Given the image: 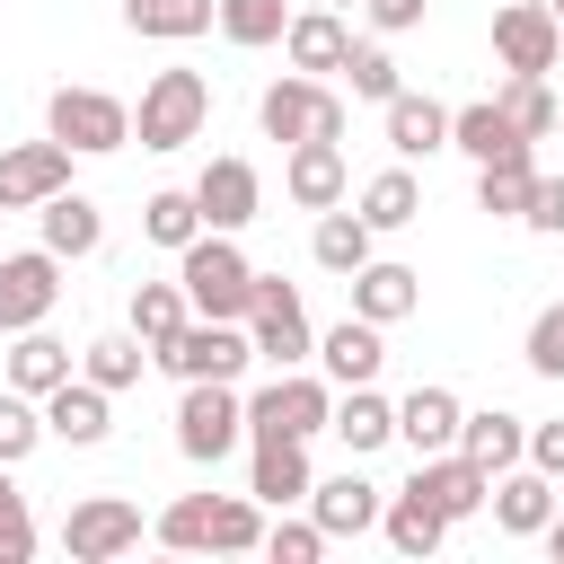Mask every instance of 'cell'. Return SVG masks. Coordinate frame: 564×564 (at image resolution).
<instances>
[{"label": "cell", "instance_id": "obj_1", "mask_svg": "<svg viewBox=\"0 0 564 564\" xmlns=\"http://www.w3.org/2000/svg\"><path fill=\"white\" fill-rule=\"evenodd\" d=\"M159 546H176V555H256L264 546V502L256 494H176L159 511Z\"/></svg>", "mask_w": 564, "mask_h": 564}, {"label": "cell", "instance_id": "obj_2", "mask_svg": "<svg viewBox=\"0 0 564 564\" xmlns=\"http://www.w3.org/2000/svg\"><path fill=\"white\" fill-rule=\"evenodd\" d=\"M176 282H185V308L194 317H238L247 326V300H256V264L238 256L229 229H203L176 247Z\"/></svg>", "mask_w": 564, "mask_h": 564}, {"label": "cell", "instance_id": "obj_3", "mask_svg": "<svg viewBox=\"0 0 564 564\" xmlns=\"http://www.w3.org/2000/svg\"><path fill=\"white\" fill-rule=\"evenodd\" d=\"M203 123H212V79L203 70H159L132 106L141 150H185V141H203Z\"/></svg>", "mask_w": 564, "mask_h": 564}, {"label": "cell", "instance_id": "obj_4", "mask_svg": "<svg viewBox=\"0 0 564 564\" xmlns=\"http://www.w3.org/2000/svg\"><path fill=\"white\" fill-rule=\"evenodd\" d=\"M238 441H247V397H238V379H185V405H176V449H185L194 467H220Z\"/></svg>", "mask_w": 564, "mask_h": 564}, {"label": "cell", "instance_id": "obj_5", "mask_svg": "<svg viewBox=\"0 0 564 564\" xmlns=\"http://www.w3.org/2000/svg\"><path fill=\"white\" fill-rule=\"evenodd\" d=\"M256 123H264V141H344V97L326 88V79H308V70H291V79H273L264 97H256Z\"/></svg>", "mask_w": 564, "mask_h": 564}, {"label": "cell", "instance_id": "obj_6", "mask_svg": "<svg viewBox=\"0 0 564 564\" xmlns=\"http://www.w3.org/2000/svg\"><path fill=\"white\" fill-rule=\"evenodd\" d=\"M44 132H53L70 159H106V150L132 141V106L106 97V88H53V97H44Z\"/></svg>", "mask_w": 564, "mask_h": 564}, {"label": "cell", "instance_id": "obj_7", "mask_svg": "<svg viewBox=\"0 0 564 564\" xmlns=\"http://www.w3.org/2000/svg\"><path fill=\"white\" fill-rule=\"evenodd\" d=\"M150 361H159V370H176V379H238V370L256 361V344H247V326H238V317H185Z\"/></svg>", "mask_w": 564, "mask_h": 564}, {"label": "cell", "instance_id": "obj_8", "mask_svg": "<svg viewBox=\"0 0 564 564\" xmlns=\"http://www.w3.org/2000/svg\"><path fill=\"white\" fill-rule=\"evenodd\" d=\"M326 414H335V388L326 379H300V370H282L273 388L247 397V432L256 441H317Z\"/></svg>", "mask_w": 564, "mask_h": 564}, {"label": "cell", "instance_id": "obj_9", "mask_svg": "<svg viewBox=\"0 0 564 564\" xmlns=\"http://www.w3.org/2000/svg\"><path fill=\"white\" fill-rule=\"evenodd\" d=\"M247 344H256L273 370H291V361H308V352H317V335H308V308H300V291H291V282L256 273V300H247Z\"/></svg>", "mask_w": 564, "mask_h": 564}, {"label": "cell", "instance_id": "obj_10", "mask_svg": "<svg viewBox=\"0 0 564 564\" xmlns=\"http://www.w3.org/2000/svg\"><path fill=\"white\" fill-rule=\"evenodd\" d=\"M62 546H70V564H115V555H132V546H141V502H123V494L70 502V511H62Z\"/></svg>", "mask_w": 564, "mask_h": 564}, {"label": "cell", "instance_id": "obj_11", "mask_svg": "<svg viewBox=\"0 0 564 564\" xmlns=\"http://www.w3.org/2000/svg\"><path fill=\"white\" fill-rule=\"evenodd\" d=\"M53 300H62V256H53V247H18V256H0V335L44 326Z\"/></svg>", "mask_w": 564, "mask_h": 564}, {"label": "cell", "instance_id": "obj_12", "mask_svg": "<svg viewBox=\"0 0 564 564\" xmlns=\"http://www.w3.org/2000/svg\"><path fill=\"white\" fill-rule=\"evenodd\" d=\"M441 520H476L485 511V494H494V476L467 458V449H432V458H414V476H405Z\"/></svg>", "mask_w": 564, "mask_h": 564}, {"label": "cell", "instance_id": "obj_13", "mask_svg": "<svg viewBox=\"0 0 564 564\" xmlns=\"http://www.w3.org/2000/svg\"><path fill=\"white\" fill-rule=\"evenodd\" d=\"M555 53H564V26H555V9H538V0H511L502 18H494V62L502 70H555Z\"/></svg>", "mask_w": 564, "mask_h": 564}, {"label": "cell", "instance_id": "obj_14", "mask_svg": "<svg viewBox=\"0 0 564 564\" xmlns=\"http://www.w3.org/2000/svg\"><path fill=\"white\" fill-rule=\"evenodd\" d=\"M70 185V150L44 132V141H18V150H0V212H35L44 194H62Z\"/></svg>", "mask_w": 564, "mask_h": 564}, {"label": "cell", "instance_id": "obj_15", "mask_svg": "<svg viewBox=\"0 0 564 564\" xmlns=\"http://www.w3.org/2000/svg\"><path fill=\"white\" fill-rule=\"evenodd\" d=\"M194 212H203V229H247L256 212H264V185H256V167L247 159H212L203 176H194Z\"/></svg>", "mask_w": 564, "mask_h": 564}, {"label": "cell", "instance_id": "obj_16", "mask_svg": "<svg viewBox=\"0 0 564 564\" xmlns=\"http://www.w3.org/2000/svg\"><path fill=\"white\" fill-rule=\"evenodd\" d=\"M35 405H44V432H53V441H70V449H97V441L115 432V405H106V388H97V379H62V388H44Z\"/></svg>", "mask_w": 564, "mask_h": 564}, {"label": "cell", "instance_id": "obj_17", "mask_svg": "<svg viewBox=\"0 0 564 564\" xmlns=\"http://www.w3.org/2000/svg\"><path fill=\"white\" fill-rule=\"evenodd\" d=\"M282 194H291L300 212H335V203H344V141H291Z\"/></svg>", "mask_w": 564, "mask_h": 564}, {"label": "cell", "instance_id": "obj_18", "mask_svg": "<svg viewBox=\"0 0 564 564\" xmlns=\"http://www.w3.org/2000/svg\"><path fill=\"white\" fill-rule=\"evenodd\" d=\"M352 282V317H370V326H397V317H414V300H423V273L414 264H388V256H370L361 273H344Z\"/></svg>", "mask_w": 564, "mask_h": 564}, {"label": "cell", "instance_id": "obj_19", "mask_svg": "<svg viewBox=\"0 0 564 564\" xmlns=\"http://www.w3.org/2000/svg\"><path fill=\"white\" fill-rule=\"evenodd\" d=\"M485 502H494V529H502V538H538V529L555 520V476H538V467H502Z\"/></svg>", "mask_w": 564, "mask_h": 564}, {"label": "cell", "instance_id": "obj_20", "mask_svg": "<svg viewBox=\"0 0 564 564\" xmlns=\"http://www.w3.org/2000/svg\"><path fill=\"white\" fill-rule=\"evenodd\" d=\"M308 520H317L326 538H361V529H379V485L344 467V476L308 485Z\"/></svg>", "mask_w": 564, "mask_h": 564}, {"label": "cell", "instance_id": "obj_21", "mask_svg": "<svg viewBox=\"0 0 564 564\" xmlns=\"http://www.w3.org/2000/svg\"><path fill=\"white\" fill-rule=\"evenodd\" d=\"M35 220H44V247H53L62 264L106 247V212H97L88 194H70V185H62V194H44V203H35Z\"/></svg>", "mask_w": 564, "mask_h": 564}, {"label": "cell", "instance_id": "obj_22", "mask_svg": "<svg viewBox=\"0 0 564 564\" xmlns=\"http://www.w3.org/2000/svg\"><path fill=\"white\" fill-rule=\"evenodd\" d=\"M326 432H335V441H344L352 458H370V449H388V441H397V405H388V397H379V388L361 379V388H344V397H335Z\"/></svg>", "mask_w": 564, "mask_h": 564}, {"label": "cell", "instance_id": "obj_23", "mask_svg": "<svg viewBox=\"0 0 564 564\" xmlns=\"http://www.w3.org/2000/svg\"><path fill=\"white\" fill-rule=\"evenodd\" d=\"M308 485H317L308 441H256V476H247V494H256V502L291 511V502H308Z\"/></svg>", "mask_w": 564, "mask_h": 564}, {"label": "cell", "instance_id": "obj_24", "mask_svg": "<svg viewBox=\"0 0 564 564\" xmlns=\"http://www.w3.org/2000/svg\"><path fill=\"white\" fill-rule=\"evenodd\" d=\"M388 150H397V159H432V150H449V106L397 88V97H388Z\"/></svg>", "mask_w": 564, "mask_h": 564}, {"label": "cell", "instance_id": "obj_25", "mask_svg": "<svg viewBox=\"0 0 564 564\" xmlns=\"http://www.w3.org/2000/svg\"><path fill=\"white\" fill-rule=\"evenodd\" d=\"M317 361H326V379H335V388H361V379H379L388 344H379V326H370V317H344V326H326V335H317Z\"/></svg>", "mask_w": 564, "mask_h": 564}, {"label": "cell", "instance_id": "obj_26", "mask_svg": "<svg viewBox=\"0 0 564 564\" xmlns=\"http://www.w3.org/2000/svg\"><path fill=\"white\" fill-rule=\"evenodd\" d=\"M458 414H467V405H458L449 388H414V397L397 405V441H405L414 458H432V449H458Z\"/></svg>", "mask_w": 564, "mask_h": 564}, {"label": "cell", "instance_id": "obj_27", "mask_svg": "<svg viewBox=\"0 0 564 564\" xmlns=\"http://www.w3.org/2000/svg\"><path fill=\"white\" fill-rule=\"evenodd\" d=\"M458 449H467L485 476H502V467H520V449H529V423H520V414H502V405H485V414H458Z\"/></svg>", "mask_w": 564, "mask_h": 564}, {"label": "cell", "instance_id": "obj_28", "mask_svg": "<svg viewBox=\"0 0 564 564\" xmlns=\"http://www.w3.org/2000/svg\"><path fill=\"white\" fill-rule=\"evenodd\" d=\"M344 44H352V35H344V18H335L326 0H317V9H300V18L282 26L291 70H308V79H317V70H335V62H344Z\"/></svg>", "mask_w": 564, "mask_h": 564}, {"label": "cell", "instance_id": "obj_29", "mask_svg": "<svg viewBox=\"0 0 564 564\" xmlns=\"http://www.w3.org/2000/svg\"><path fill=\"white\" fill-rule=\"evenodd\" d=\"M449 150H467V159L485 167V159H502V150H529V141L511 132V115H502L494 97H476V106H449Z\"/></svg>", "mask_w": 564, "mask_h": 564}, {"label": "cell", "instance_id": "obj_30", "mask_svg": "<svg viewBox=\"0 0 564 564\" xmlns=\"http://www.w3.org/2000/svg\"><path fill=\"white\" fill-rule=\"evenodd\" d=\"M70 379V344H53L44 326H26L18 344H9V388L18 397H44V388H62Z\"/></svg>", "mask_w": 564, "mask_h": 564}, {"label": "cell", "instance_id": "obj_31", "mask_svg": "<svg viewBox=\"0 0 564 564\" xmlns=\"http://www.w3.org/2000/svg\"><path fill=\"white\" fill-rule=\"evenodd\" d=\"M220 18V0H123V26L132 35H159V44H185Z\"/></svg>", "mask_w": 564, "mask_h": 564}, {"label": "cell", "instance_id": "obj_32", "mask_svg": "<svg viewBox=\"0 0 564 564\" xmlns=\"http://www.w3.org/2000/svg\"><path fill=\"white\" fill-rule=\"evenodd\" d=\"M529 150H502V159H485L476 167V212H494V220H520L529 212Z\"/></svg>", "mask_w": 564, "mask_h": 564}, {"label": "cell", "instance_id": "obj_33", "mask_svg": "<svg viewBox=\"0 0 564 564\" xmlns=\"http://www.w3.org/2000/svg\"><path fill=\"white\" fill-rule=\"evenodd\" d=\"M370 238H379V229H370L361 212H317V238H308V256H317L326 273H361V264H370Z\"/></svg>", "mask_w": 564, "mask_h": 564}, {"label": "cell", "instance_id": "obj_34", "mask_svg": "<svg viewBox=\"0 0 564 564\" xmlns=\"http://www.w3.org/2000/svg\"><path fill=\"white\" fill-rule=\"evenodd\" d=\"M379 529H388V546H397V555H432V546L449 538V520H441V511H432L414 485H405L397 502H379Z\"/></svg>", "mask_w": 564, "mask_h": 564}, {"label": "cell", "instance_id": "obj_35", "mask_svg": "<svg viewBox=\"0 0 564 564\" xmlns=\"http://www.w3.org/2000/svg\"><path fill=\"white\" fill-rule=\"evenodd\" d=\"M494 106L511 115V132H520V141H546V132H555V106H564V97H555V88H546L538 70H511V88H502Z\"/></svg>", "mask_w": 564, "mask_h": 564}, {"label": "cell", "instance_id": "obj_36", "mask_svg": "<svg viewBox=\"0 0 564 564\" xmlns=\"http://www.w3.org/2000/svg\"><path fill=\"white\" fill-rule=\"evenodd\" d=\"M423 212V185H414V167H379L370 185H361V220L370 229H405Z\"/></svg>", "mask_w": 564, "mask_h": 564}, {"label": "cell", "instance_id": "obj_37", "mask_svg": "<svg viewBox=\"0 0 564 564\" xmlns=\"http://www.w3.org/2000/svg\"><path fill=\"white\" fill-rule=\"evenodd\" d=\"M185 317H194V308H185V282H132V335H141L150 352H159Z\"/></svg>", "mask_w": 564, "mask_h": 564}, {"label": "cell", "instance_id": "obj_38", "mask_svg": "<svg viewBox=\"0 0 564 564\" xmlns=\"http://www.w3.org/2000/svg\"><path fill=\"white\" fill-rule=\"evenodd\" d=\"M141 238H150V247H167V256H176L185 238H203L194 185H185V194H176V185H167V194H150V203H141Z\"/></svg>", "mask_w": 564, "mask_h": 564}, {"label": "cell", "instance_id": "obj_39", "mask_svg": "<svg viewBox=\"0 0 564 564\" xmlns=\"http://www.w3.org/2000/svg\"><path fill=\"white\" fill-rule=\"evenodd\" d=\"M141 361H150V344H141V335H97V344L79 352V379H97V388L115 397V388H132V379H141Z\"/></svg>", "mask_w": 564, "mask_h": 564}, {"label": "cell", "instance_id": "obj_40", "mask_svg": "<svg viewBox=\"0 0 564 564\" xmlns=\"http://www.w3.org/2000/svg\"><path fill=\"white\" fill-rule=\"evenodd\" d=\"M282 26H291L282 0H220V35L247 44V53H256V44H282Z\"/></svg>", "mask_w": 564, "mask_h": 564}, {"label": "cell", "instance_id": "obj_41", "mask_svg": "<svg viewBox=\"0 0 564 564\" xmlns=\"http://www.w3.org/2000/svg\"><path fill=\"white\" fill-rule=\"evenodd\" d=\"M344 79H352V97H370V106H388L397 97V62H388V44H344V62H335Z\"/></svg>", "mask_w": 564, "mask_h": 564}, {"label": "cell", "instance_id": "obj_42", "mask_svg": "<svg viewBox=\"0 0 564 564\" xmlns=\"http://www.w3.org/2000/svg\"><path fill=\"white\" fill-rule=\"evenodd\" d=\"M35 441H44V405L18 397V388H0V467H18Z\"/></svg>", "mask_w": 564, "mask_h": 564}, {"label": "cell", "instance_id": "obj_43", "mask_svg": "<svg viewBox=\"0 0 564 564\" xmlns=\"http://www.w3.org/2000/svg\"><path fill=\"white\" fill-rule=\"evenodd\" d=\"M520 361H529L538 379H564V300H546V308L529 317V344H520Z\"/></svg>", "mask_w": 564, "mask_h": 564}, {"label": "cell", "instance_id": "obj_44", "mask_svg": "<svg viewBox=\"0 0 564 564\" xmlns=\"http://www.w3.org/2000/svg\"><path fill=\"white\" fill-rule=\"evenodd\" d=\"M264 555H273V564H317V555H326V529H317V520H273V529H264Z\"/></svg>", "mask_w": 564, "mask_h": 564}, {"label": "cell", "instance_id": "obj_45", "mask_svg": "<svg viewBox=\"0 0 564 564\" xmlns=\"http://www.w3.org/2000/svg\"><path fill=\"white\" fill-rule=\"evenodd\" d=\"M520 220L546 229V238H564V176H529V212Z\"/></svg>", "mask_w": 564, "mask_h": 564}, {"label": "cell", "instance_id": "obj_46", "mask_svg": "<svg viewBox=\"0 0 564 564\" xmlns=\"http://www.w3.org/2000/svg\"><path fill=\"white\" fill-rule=\"evenodd\" d=\"M538 476H564V423H529V449H520Z\"/></svg>", "mask_w": 564, "mask_h": 564}, {"label": "cell", "instance_id": "obj_47", "mask_svg": "<svg viewBox=\"0 0 564 564\" xmlns=\"http://www.w3.org/2000/svg\"><path fill=\"white\" fill-rule=\"evenodd\" d=\"M370 9V26L379 35H405V26H423V0H361Z\"/></svg>", "mask_w": 564, "mask_h": 564}, {"label": "cell", "instance_id": "obj_48", "mask_svg": "<svg viewBox=\"0 0 564 564\" xmlns=\"http://www.w3.org/2000/svg\"><path fill=\"white\" fill-rule=\"evenodd\" d=\"M35 555V520H0V564H26Z\"/></svg>", "mask_w": 564, "mask_h": 564}, {"label": "cell", "instance_id": "obj_49", "mask_svg": "<svg viewBox=\"0 0 564 564\" xmlns=\"http://www.w3.org/2000/svg\"><path fill=\"white\" fill-rule=\"evenodd\" d=\"M0 520H26V494H18V476L0 467Z\"/></svg>", "mask_w": 564, "mask_h": 564}, {"label": "cell", "instance_id": "obj_50", "mask_svg": "<svg viewBox=\"0 0 564 564\" xmlns=\"http://www.w3.org/2000/svg\"><path fill=\"white\" fill-rule=\"evenodd\" d=\"M538 538H546V555H555V564H564V520H546V529H538Z\"/></svg>", "mask_w": 564, "mask_h": 564}, {"label": "cell", "instance_id": "obj_51", "mask_svg": "<svg viewBox=\"0 0 564 564\" xmlns=\"http://www.w3.org/2000/svg\"><path fill=\"white\" fill-rule=\"evenodd\" d=\"M555 132H564V106H555Z\"/></svg>", "mask_w": 564, "mask_h": 564}, {"label": "cell", "instance_id": "obj_52", "mask_svg": "<svg viewBox=\"0 0 564 564\" xmlns=\"http://www.w3.org/2000/svg\"><path fill=\"white\" fill-rule=\"evenodd\" d=\"M326 9H352V0H326Z\"/></svg>", "mask_w": 564, "mask_h": 564}, {"label": "cell", "instance_id": "obj_53", "mask_svg": "<svg viewBox=\"0 0 564 564\" xmlns=\"http://www.w3.org/2000/svg\"><path fill=\"white\" fill-rule=\"evenodd\" d=\"M555 26H564V0H555Z\"/></svg>", "mask_w": 564, "mask_h": 564}, {"label": "cell", "instance_id": "obj_54", "mask_svg": "<svg viewBox=\"0 0 564 564\" xmlns=\"http://www.w3.org/2000/svg\"><path fill=\"white\" fill-rule=\"evenodd\" d=\"M538 9H555V0H538Z\"/></svg>", "mask_w": 564, "mask_h": 564}]
</instances>
